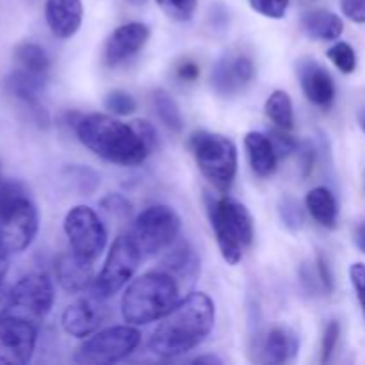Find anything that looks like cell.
I'll list each match as a JSON object with an SVG mask.
<instances>
[{
    "mask_svg": "<svg viewBox=\"0 0 365 365\" xmlns=\"http://www.w3.org/2000/svg\"><path fill=\"white\" fill-rule=\"evenodd\" d=\"M255 75V66L248 56H225L216 63L212 70V88L220 95L228 96L241 91L252 82Z\"/></svg>",
    "mask_w": 365,
    "mask_h": 365,
    "instance_id": "14",
    "label": "cell"
},
{
    "mask_svg": "<svg viewBox=\"0 0 365 365\" xmlns=\"http://www.w3.org/2000/svg\"><path fill=\"white\" fill-rule=\"evenodd\" d=\"M39 228L38 209L29 198L0 217V246L7 253H20L31 246Z\"/></svg>",
    "mask_w": 365,
    "mask_h": 365,
    "instance_id": "12",
    "label": "cell"
},
{
    "mask_svg": "<svg viewBox=\"0 0 365 365\" xmlns=\"http://www.w3.org/2000/svg\"><path fill=\"white\" fill-rule=\"evenodd\" d=\"M141 342V334L132 327H110L82 342L75 351V362L86 365L116 364L127 359Z\"/></svg>",
    "mask_w": 365,
    "mask_h": 365,
    "instance_id": "7",
    "label": "cell"
},
{
    "mask_svg": "<svg viewBox=\"0 0 365 365\" xmlns=\"http://www.w3.org/2000/svg\"><path fill=\"white\" fill-rule=\"evenodd\" d=\"M106 302L107 299L98 298L91 292L66 307V310L63 312L64 331L77 339H84L95 334L109 316V307L106 305Z\"/></svg>",
    "mask_w": 365,
    "mask_h": 365,
    "instance_id": "13",
    "label": "cell"
},
{
    "mask_svg": "<svg viewBox=\"0 0 365 365\" xmlns=\"http://www.w3.org/2000/svg\"><path fill=\"white\" fill-rule=\"evenodd\" d=\"M134 128L138 130V134L141 135L143 143L146 145V148L150 150V153L153 152V148L157 146V132L153 128L152 123H148L146 120H138V121H132Z\"/></svg>",
    "mask_w": 365,
    "mask_h": 365,
    "instance_id": "39",
    "label": "cell"
},
{
    "mask_svg": "<svg viewBox=\"0 0 365 365\" xmlns=\"http://www.w3.org/2000/svg\"><path fill=\"white\" fill-rule=\"evenodd\" d=\"M205 203L223 259L232 266L241 262L242 253L253 241L252 214L242 203L228 196L214 198L212 195H207Z\"/></svg>",
    "mask_w": 365,
    "mask_h": 365,
    "instance_id": "4",
    "label": "cell"
},
{
    "mask_svg": "<svg viewBox=\"0 0 365 365\" xmlns=\"http://www.w3.org/2000/svg\"><path fill=\"white\" fill-rule=\"evenodd\" d=\"M102 209L106 212H109L110 216L114 217H120V220H125L132 214V205L125 196L121 195H109L100 202Z\"/></svg>",
    "mask_w": 365,
    "mask_h": 365,
    "instance_id": "35",
    "label": "cell"
},
{
    "mask_svg": "<svg viewBox=\"0 0 365 365\" xmlns=\"http://www.w3.org/2000/svg\"><path fill=\"white\" fill-rule=\"evenodd\" d=\"M153 106H155L157 114L163 120V123L166 125L170 130L173 132H182L184 128V120H182L180 109H178V103L175 102L173 96L170 95L164 89H157L153 93Z\"/></svg>",
    "mask_w": 365,
    "mask_h": 365,
    "instance_id": "26",
    "label": "cell"
},
{
    "mask_svg": "<svg viewBox=\"0 0 365 365\" xmlns=\"http://www.w3.org/2000/svg\"><path fill=\"white\" fill-rule=\"evenodd\" d=\"M195 364H217L220 365L221 360L214 355H207V356H198V359H195Z\"/></svg>",
    "mask_w": 365,
    "mask_h": 365,
    "instance_id": "46",
    "label": "cell"
},
{
    "mask_svg": "<svg viewBox=\"0 0 365 365\" xmlns=\"http://www.w3.org/2000/svg\"><path fill=\"white\" fill-rule=\"evenodd\" d=\"M278 214H280L282 223L291 232L302 230L303 225H305V212H303L302 205H299L298 200L289 195H285L278 202Z\"/></svg>",
    "mask_w": 365,
    "mask_h": 365,
    "instance_id": "28",
    "label": "cell"
},
{
    "mask_svg": "<svg viewBox=\"0 0 365 365\" xmlns=\"http://www.w3.org/2000/svg\"><path fill=\"white\" fill-rule=\"evenodd\" d=\"M25 198H29V195L21 182L0 175V217L9 212L20 202H24Z\"/></svg>",
    "mask_w": 365,
    "mask_h": 365,
    "instance_id": "27",
    "label": "cell"
},
{
    "mask_svg": "<svg viewBox=\"0 0 365 365\" xmlns=\"http://www.w3.org/2000/svg\"><path fill=\"white\" fill-rule=\"evenodd\" d=\"M216 319V307L205 292H192L160 319L148 348L160 359H177L205 341Z\"/></svg>",
    "mask_w": 365,
    "mask_h": 365,
    "instance_id": "1",
    "label": "cell"
},
{
    "mask_svg": "<svg viewBox=\"0 0 365 365\" xmlns=\"http://www.w3.org/2000/svg\"><path fill=\"white\" fill-rule=\"evenodd\" d=\"M317 277H319L321 280V285H323L324 291L328 292V294H331L334 292V274H331V269L330 266H328L327 259H324L323 255L317 257Z\"/></svg>",
    "mask_w": 365,
    "mask_h": 365,
    "instance_id": "41",
    "label": "cell"
},
{
    "mask_svg": "<svg viewBox=\"0 0 365 365\" xmlns=\"http://www.w3.org/2000/svg\"><path fill=\"white\" fill-rule=\"evenodd\" d=\"M342 13L355 24H365V0H341Z\"/></svg>",
    "mask_w": 365,
    "mask_h": 365,
    "instance_id": "38",
    "label": "cell"
},
{
    "mask_svg": "<svg viewBox=\"0 0 365 365\" xmlns=\"http://www.w3.org/2000/svg\"><path fill=\"white\" fill-rule=\"evenodd\" d=\"M75 132L86 148L107 163L138 166L150 155V150L134 125H127L106 114H88L78 118V121H75Z\"/></svg>",
    "mask_w": 365,
    "mask_h": 365,
    "instance_id": "2",
    "label": "cell"
},
{
    "mask_svg": "<svg viewBox=\"0 0 365 365\" xmlns=\"http://www.w3.org/2000/svg\"><path fill=\"white\" fill-rule=\"evenodd\" d=\"M299 341L287 327L271 328L262 344V353L269 364H284L298 355Z\"/></svg>",
    "mask_w": 365,
    "mask_h": 365,
    "instance_id": "21",
    "label": "cell"
},
{
    "mask_svg": "<svg viewBox=\"0 0 365 365\" xmlns=\"http://www.w3.org/2000/svg\"><path fill=\"white\" fill-rule=\"evenodd\" d=\"M53 299V285L46 274H27L11 289L9 314L38 323L52 310Z\"/></svg>",
    "mask_w": 365,
    "mask_h": 365,
    "instance_id": "10",
    "label": "cell"
},
{
    "mask_svg": "<svg viewBox=\"0 0 365 365\" xmlns=\"http://www.w3.org/2000/svg\"><path fill=\"white\" fill-rule=\"evenodd\" d=\"M157 4L173 20L187 21L195 14L198 0H157Z\"/></svg>",
    "mask_w": 365,
    "mask_h": 365,
    "instance_id": "31",
    "label": "cell"
},
{
    "mask_svg": "<svg viewBox=\"0 0 365 365\" xmlns=\"http://www.w3.org/2000/svg\"><path fill=\"white\" fill-rule=\"evenodd\" d=\"M189 146L200 171L220 191H228L237 173V148L234 141L223 134L203 130L192 134Z\"/></svg>",
    "mask_w": 365,
    "mask_h": 365,
    "instance_id": "5",
    "label": "cell"
},
{
    "mask_svg": "<svg viewBox=\"0 0 365 365\" xmlns=\"http://www.w3.org/2000/svg\"><path fill=\"white\" fill-rule=\"evenodd\" d=\"M198 75H200V68L198 64L192 63V61H185V63H182L177 70V77L184 82L196 81Z\"/></svg>",
    "mask_w": 365,
    "mask_h": 365,
    "instance_id": "42",
    "label": "cell"
},
{
    "mask_svg": "<svg viewBox=\"0 0 365 365\" xmlns=\"http://www.w3.org/2000/svg\"><path fill=\"white\" fill-rule=\"evenodd\" d=\"M64 234L71 252L95 262L107 245V230L93 209L77 205L64 217Z\"/></svg>",
    "mask_w": 365,
    "mask_h": 365,
    "instance_id": "9",
    "label": "cell"
},
{
    "mask_svg": "<svg viewBox=\"0 0 365 365\" xmlns=\"http://www.w3.org/2000/svg\"><path fill=\"white\" fill-rule=\"evenodd\" d=\"M180 225V216L171 207L152 205L135 217L130 235L143 255H157L173 245Z\"/></svg>",
    "mask_w": 365,
    "mask_h": 365,
    "instance_id": "8",
    "label": "cell"
},
{
    "mask_svg": "<svg viewBox=\"0 0 365 365\" xmlns=\"http://www.w3.org/2000/svg\"><path fill=\"white\" fill-rule=\"evenodd\" d=\"M302 24L307 34L319 41H334V39L341 38V34L344 32L342 20L330 11H309L303 14Z\"/></svg>",
    "mask_w": 365,
    "mask_h": 365,
    "instance_id": "22",
    "label": "cell"
},
{
    "mask_svg": "<svg viewBox=\"0 0 365 365\" xmlns=\"http://www.w3.org/2000/svg\"><path fill=\"white\" fill-rule=\"evenodd\" d=\"M298 75L302 89L307 98L317 107H328L334 103L335 86L331 75L314 59H302L298 63Z\"/></svg>",
    "mask_w": 365,
    "mask_h": 365,
    "instance_id": "16",
    "label": "cell"
},
{
    "mask_svg": "<svg viewBox=\"0 0 365 365\" xmlns=\"http://www.w3.org/2000/svg\"><path fill=\"white\" fill-rule=\"evenodd\" d=\"M349 277H351V284L353 287H355V292L356 296H359V302L360 305H362L365 316V264H353L351 269H349Z\"/></svg>",
    "mask_w": 365,
    "mask_h": 365,
    "instance_id": "37",
    "label": "cell"
},
{
    "mask_svg": "<svg viewBox=\"0 0 365 365\" xmlns=\"http://www.w3.org/2000/svg\"><path fill=\"white\" fill-rule=\"evenodd\" d=\"M14 63L20 70L27 73L36 75V77H46V71L50 68V59L45 50L36 43H20L14 48Z\"/></svg>",
    "mask_w": 365,
    "mask_h": 365,
    "instance_id": "24",
    "label": "cell"
},
{
    "mask_svg": "<svg viewBox=\"0 0 365 365\" xmlns=\"http://www.w3.org/2000/svg\"><path fill=\"white\" fill-rule=\"evenodd\" d=\"M178 282L166 271H150L130 282L121 298V316L128 324L160 321L178 303Z\"/></svg>",
    "mask_w": 365,
    "mask_h": 365,
    "instance_id": "3",
    "label": "cell"
},
{
    "mask_svg": "<svg viewBox=\"0 0 365 365\" xmlns=\"http://www.w3.org/2000/svg\"><path fill=\"white\" fill-rule=\"evenodd\" d=\"M298 157L299 164H302V175L303 177H309L314 170V160H316L314 146L310 143H303L302 146H298Z\"/></svg>",
    "mask_w": 365,
    "mask_h": 365,
    "instance_id": "40",
    "label": "cell"
},
{
    "mask_svg": "<svg viewBox=\"0 0 365 365\" xmlns=\"http://www.w3.org/2000/svg\"><path fill=\"white\" fill-rule=\"evenodd\" d=\"M339 337H341V327L337 321H330L324 330L323 335V346H321V362L327 364L330 362L331 355H334L335 348H337Z\"/></svg>",
    "mask_w": 365,
    "mask_h": 365,
    "instance_id": "36",
    "label": "cell"
},
{
    "mask_svg": "<svg viewBox=\"0 0 365 365\" xmlns=\"http://www.w3.org/2000/svg\"><path fill=\"white\" fill-rule=\"evenodd\" d=\"M359 123L360 127H362V130L365 132V106L359 110Z\"/></svg>",
    "mask_w": 365,
    "mask_h": 365,
    "instance_id": "47",
    "label": "cell"
},
{
    "mask_svg": "<svg viewBox=\"0 0 365 365\" xmlns=\"http://www.w3.org/2000/svg\"><path fill=\"white\" fill-rule=\"evenodd\" d=\"M70 177L71 180H73V184L77 185V191L81 192V195H93L100 184L98 175L86 166L70 168Z\"/></svg>",
    "mask_w": 365,
    "mask_h": 365,
    "instance_id": "32",
    "label": "cell"
},
{
    "mask_svg": "<svg viewBox=\"0 0 365 365\" xmlns=\"http://www.w3.org/2000/svg\"><path fill=\"white\" fill-rule=\"evenodd\" d=\"M38 341L32 321L14 314L0 317V365H24L31 362Z\"/></svg>",
    "mask_w": 365,
    "mask_h": 365,
    "instance_id": "11",
    "label": "cell"
},
{
    "mask_svg": "<svg viewBox=\"0 0 365 365\" xmlns=\"http://www.w3.org/2000/svg\"><path fill=\"white\" fill-rule=\"evenodd\" d=\"M250 6L257 13L278 20V18H284L285 13H287L289 0H250Z\"/></svg>",
    "mask_w": 365,
    "mask_h": 365,
    "instance_id": "33",
    "label": "cell"
},
{
    "mask_svg": "<svg viewBox=\"0 0 365 365\" xmlns=\"http://www.w3.org/2000/svg\"><path fill=\"white\" fill-rule=\"evenodd\" d=\"M245 148L248 153L250 166L259 177H269L277 171L278 155L273 148L269 135L262 132H248L245 138Z\"/></svg>",
    "mask_w": 365,
    "mask_h": 365,
    "instance_id": "20",
    "label": "cell"
},
{
    "mask_svg": "<svg viewBox=\"0 0 365 365\" xmlns=\"http://www.w3.org/2000/svg\"><path fill=\"white\" fill-rule=\"evenodd\" d=\"M163 271L177 282H195L200 274V257L187 241H178L168 250L163 260Z\"/></svg>",
    "mask_w": 365,
    "mask_h": 365,
    "instance_id": "19",
    "label": "cell"
},
{
    "mask_svg": "<svg viewBox=\"0 0 365 365\" xmlns=\"http://www.w3.org/2000/svg\"><path fill=\"white\" fill-rule=\"evenodd\" d=\"M355 242H356V246H359L360 252L365 253V221H362V223L359 225V228H356Z\"/></svg>",
    "mask_w": 365,
    "mask_h": 365,
    "instance_id": "44",
    "label": "cell"
},
{
    "mask_svg": "<svg viewBox=\"0 0 365 365\" xmlns=\"http://www.w3.org/2000/svg\"><path fill=\"white\" fill-rule=\"evenodd\" d=\"M269 139H271V143H273V148H274V152H277L278 159L291 155V153L296 152L299 146L298 143H296V139L291 138V135L287 134V130H284V128L271 130Z\"/></svg>",
    "mask_w": 365,
    "mask_h": 365,
    "instance_id": "34",
    "label": "cell"
},
{
    "mask_svg": "<svg viewBox=\"0 0 365 365\" xmlns=\"http://www.w3.org/2000/svg\"><path fill=\"white\" fill-rule=\"evenodd\" d=\"M266 114L278 128L291 130L294 127V110L292 100L285 91H273L266 102Z\"/></svg>",
    "mask_w": 365,
    "mask_h": 365,
    "instance_id": "25",
    "label": "cell"
},
{
    "mask_svg": "<svg viewBox=\"0 0 365 365\" xmlns=\"http://www.w3.org/2000/svg\"><path fill=\"white\" fill-rule=\"evenodd\" d=\"M143 253L130 234L120 235L113 242L106 264L91 285V292L102 299H109L132 280L138 271Z\"/></svg>",
    "mask_w": 365,
    "mask_h": 365,
    "instance_id": "6",
    "label": "cell"
},
{
    "mask_svg": "<svg viewBox=\"0 0 365 365\" xmlns=\"http://www.w3.org/2000/svg\"><path fill=\"white\" fill-rule=\"evenodd\" d=\"M328 59L342 71V73H353L356 68V53L349 43H335L328 50Z\"/></svg>",
    "mask_w": 365,
    "mask_h": 365,
    "instance_id": "29",
    "label": "cell"
},
{
    "mask_svg": "<svg viewBox=\"0 0 365 365\" xmlns=\"http://www.w3.org/2000/svg\"><path fill=\"white\" fill-rule=\"evenodd\" d=\"M11 310V291L0 284V317L9 314Z\"/></svg>",
    "mask_w": 365,
    "mask_h": 365,
    "instance_id": "43",
    "label": "cell"
},
{
    "mask_svg": "<svg viewBox=\"0 0 365 365\" xmlns=\"http://www.w3.org/2000/svg\"><path fill=\"white\" fill-rule=\"evenodd\" d=\"M310 216L324 228H335L339 220V205L328 187H314L305 198Z\"/></svg>",
    "mask_w": 365,
    "mask_h": 365,
    "instance_id": "23",
    "label": "cell"
},
{
    "mask_svg": "<svg viewBox=\"0 0 365 365\" xmlns=\"http://www.w3.org/2000/svg\"><path fill=\"white\" fill-rule=\"evenodd\" d=\"M103 103H106V109H109L116 116H128L138 107L134 96L128 95L127 91H121V89H114V91L107 93Z\"/></svg>",
    "mask_w": 365,
    "mask_h": 365,
    "instance_id": "30",
    "label": "cell"
},
{
    "mask_svg": "<svg viewBox=\"0 0 365 365\" xmlns=\"http://www.w3.org/2000/svg\"><path fill=\"white\" fill-rule=\"evenodd\" d=\"M148 38L150 29L145 24L132 21V24L121 25L107 39L106 50H103L106 63L109 66H118V64L125 63L146 45Z\"/></svg>",
    "mask_w": 365,
    "mask_h": 365,
    "instance_id": "15",
    "label": "cell"
},
{
    "mask_svg": "<svg viewBox=\"0 0 365 365\" xmlns=\"http://www.w3.org/2000/svg\"><path fill=\"white\" fill-rule=\"evenodd\" d=\"M130 4H134V6H143V4H146V0H128Z\"/></svg>",
    "mask_w": 365,
    "mask_h": 365,
    "instance_id": "48",
    "label": "cell"
},
{
    "mask_svg": "<svg viewBox=\"0 0 365 365\" xmlns=\"http://www.w3.org/2000/svg\"><path fill=\"white\" fill-rule=\"evenodd\" d=\"M7 269H9V260H7V252L0 246V284L6 278Z\"/></svg>",
    "mask_w": 365,
    "mask_h": 365,
    "instance_id": "45",
    "label": "cell"
},
{
    "mask_svg": "<svg viewBox=\"0 0 365 365\" xmlns=\"http://www.w3.org/2000/svg\"><path fill=\"white\" fill-rule=\"evenodd\" d=\"M56 277L61 287L70 294L86 291L95 282L93 260L84 259L75 252L64 253L56 262Z\"/></svg>",
    "mask_w": 365,
    "mask_h": 365,
    "instance_id": "17",
    "label": "cell"
},
{
    "mask_svg": "<svg viewBox=\"0 0 365 365\" xmlns=\"http://www.w3.org/2000/svg\"><path fill=\"white\" fill-rule=\"evenodd\" d=\"M82 0H46L45 18L50 31L61 39L77 34L82 24Z\"/></svg>",
    "mask_w": 365,
    "mask_h": 365,
    "instance_id": "18",
    "label": "cell"
}]
</instances>
